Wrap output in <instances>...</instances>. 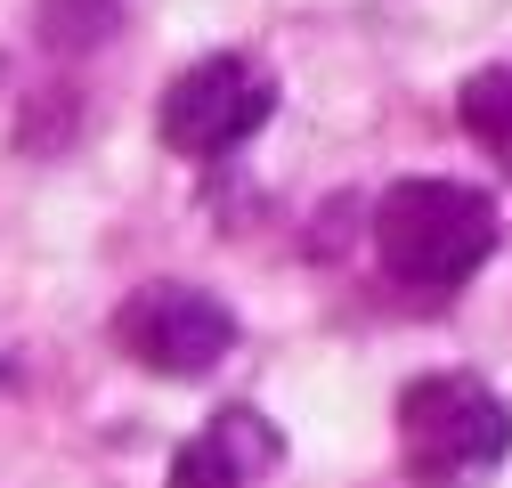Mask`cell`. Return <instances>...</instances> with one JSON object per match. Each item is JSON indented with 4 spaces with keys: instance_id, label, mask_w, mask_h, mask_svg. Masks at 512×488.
I'll return each instance as SVG.
<instances>
[{
    "instance_id": "obj_1",
    "label": "cell",
    "mask_w": 512,
    "mask_h": 488,
    "mask_svg": "<svg viewBox=\"0 0 512 488\" xmlns=\"http://www.w3.org/2000/svg\"><path fill=\"white\" fill-rule=\"evenodd\" d=\"M496 204L464 179H399L391 196L374 204V253L399 285H464L488 253H496Z\"/></svg>"
},
{
    "instance_id": "obj_2",
    "label": "cell",
    "mask_w": 512,
    "mask_h": 488,
    "mask_svg": "<svg viewBox=\"0 0 512 488\" xmlns=\"http://www.w3.org/2000/svg\"><path fill=\"white\" fill-rule=\"evenodd\" d=\"M399 448L423 488H480L512 456V407L480 375H423L399 391Z\"/></svg>"
},
{
    "instance_id": "obj_3",
    "label": "cell",
    "mask_w": 512,
    "mask_h": 488,
    "mask_svg": "<svg viewBox=\"0 0 512 488\" xmlns=\"http://www.w3.org/2000/svg\"><path fill=\"white\" fill-rule=\"evenodd\" d=\"M269 114H277V90H269V74L252 66V57H204V66H187V74L163 90L155 131H163L171 155L212 163V155L244 147Z\"/></svg>"
},
{
    "instance_id": "obj_4",
    "label": "cell",
    "mask_w": 512,
    "mask_h": 488,
    "mask_svg": "<svg viewBox=\"0 0 512 488\" xmlns=\"http://www.w3.org/2000/svg\"><path fill=\"white\" fill-rule=\"evenodd\" d=\"M114 342L131 350L147 375H212L236 350V318L196 285H139L114 310Z\"/></svg>"
},
{
    "instance_id": "obj_5",
    "label": "cell",
    "mask_w": 512,
    "mask_h": 488,
    "mask_svg": "<svg viewBox=\"0 0 512 488\" xmlns=\"http://www.w3.org/2000/svg\"><path fill=\"white\" fill-rule=\"evenodd\" d=\"M285 448H277V432L252 407H228L212 432H196L179 448V464H171V488H244L252 472H269Z\"/></svg>"
},
{
    "instance_id": "obj_6",
    "label": "cell",
    "mask_w": 512,
    "mask_h": 488,
    "mask_svg": "<svg viewBox=\"0 0 512 488\" xmlns=\"http://www.w3.org/2000/svg\"><path fill=\"white\" fill-rule=\"evenodd\" d=\"M456 114H464V131H472L496 163H512V66H480V74L456 90Z\"/></svg>"
},
{
    "instance_id": "obj_7",
    "label": "cell",
    "mask_w": 512,
    "mask_h": 488,
    "mask_svg": "<svg viewBox=\"0 0 512 488\" xmlns=\"http://www.w3.org/2000/svg\"><path fill=\"white\" fill-rule=\"evenodd\" d=\"M114 33V0H41V49L82 57Z\"/></svg>"
},
{
    "instance_id": "obj_8",
    "label": "cell",
    "mask_w": 512,
    "mask_h": 488,
    "mask_svg": "<svg viewBox=\"0 0 512 488\" xmlns=\"http://www.w3.org/2000/svg\"><path fill=\"white\" fill-rule=\"evenodd\" d=\"M0 383H9V375H0Z\"/></svg>"
}]
</instances>
